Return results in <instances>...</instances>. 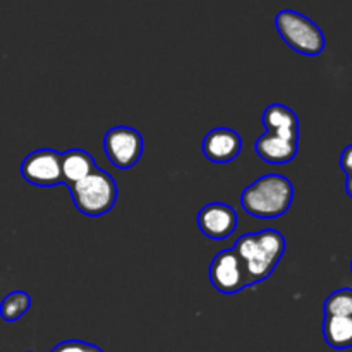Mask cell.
Here are the masks:
<instances>
[{
	"mask_svg": "<svg viewBox=\"0 0 352 352\" xmlns=\"http://www.w3.org/2000/svg\"><path fill=\"white\" fill-rule=\"evenodd\" d=\"M351 274H352V260H351Z\"/></svg>",
	"mask_w": 352,
	"mask_h": 352,
	"instance_id": "obj_19",
	"label": "cell"
},
{
	"mask_svg": "<svg viewBox=\"0 0 352 352\" xmlns=\"http://www.w3.org/2000/svg\"><path fill=\"white\" fill-rule=\"evenodd\" d=\"M275 26L282 40L298 54L316 57L325 50V34L305 14L291 9L280 10L275 17Z\"/></svg>",
	"mask_w": 352,
	"mask_h": 352,
	"instance_id": "obj_4",
	"label": "cell"
},
{
	"mask_svg": "<svg viewBox=\"0 0 352 352\" xmlns=\"http://www.w3.org/2000/svg\"><path fill=\"white\" fill-rule=\"evenodd\" d=\"M294 199V186L280 174H267L248 186L241 195V206L251 217L261 220L284 215Z\"/></svg>",
	"mask_w": 352,
	"mask_h": 352,
	"instance_id": "obj_2",
	"label": "cell"
},
{
	"mask_svg": "<svg viewBox=\"0 0 352 352\" xmlns=\"http://www.w3.org/2000/svg\"><path fill=\"white\" fill-rule=\"evenodd\" d=\"M263 124L267 131L285 134H299V119L296 112L282 103H272L263 112Z\"/></svg>",
	"mask_w": 352,
	"mask_h": 352,
	"instance_id": "obj_13",
	"label": "cell"
},
{
	"mask_svg": "<svg viewBox=\"0 0 352 352\" xmlns=\"http://www.w3.org/2000/svg\"><path fill=\"white\" fill-rule=\"evenodd\" d=\"M24 181L40 188L64 184L62 177V153L52 148H41L28 155L21 164Z\"/></svg>",
	"mask_w": 352,
	"mask_h": 352,
	"instance_id": "obj_7",
	"label": "cell"
},
{
	"mask_svg": "<svg viewBox=\"0 0 352 352\" xmlns=\"http://www.w3.org/2000/svg\"><path fill=\"white\" fill-rule=\"evenodd\" d=\"M98 168L95 158L81 148H72L62 153V177H64V184L72 186L76 182L82 181L88 177L89 174Z\"/></svg>",
	"mask_w": 352,
	"mask_h": 352,
	"instance_id": "obj_11",
	"label": "cell"
},
{
	"mask_svg": "<svg viewBox=\"0 0 352 352\" xmlns=\"http://www.w3.org/2000/svg\"><path fill=\"white\" fill-rule=\"evenodd\" d=\"M210 280L222 294H236L251 285L246 265L234 248L220 251L213 258L210 265Z\"/></svg>",
	"mask_w": 352,
	"mask_h": 352,
	"instance_id": "obj_6",
	"label": "cell"
},
{
	"mask_svg": "<svg viewBox=\"0 0 352 352\" xmlns=\"http://www.w3.org/2000/svg\"><path fill=\"white\" fill-rule=\"evenodd\" d=\"M144 141L138 129L129 126H116L107 131L103 138V150L113 167L120 170L134 167L143 155Z\"/></svg>",
	"mask_w": 352,
	"mask_h": 352,
	"instance_id": "obj_5",
	"label": "cell"
},
{
	"mask_svg": "<svg viewBox=\"0 0 352 352\" xmlns=\"http://www.w3.org/2000/svg\"><path fill=\"white\" fill-rule=\"evenodd\" d=\"M346 192L349 195V198L352 199V177L346 179Z\"/></svg>",
	"mask_w": 352,
	"mask_h": 352,
	"instance_id": "obj_18",
	"label": "cell"
},
{
	"mask_svg": "<svg viewBox=\"0 0 352 352\" xmlns=\"http://www.w3.org/2000/svg\"><path fill=\"white\" fill-rule=\"evenodd\" d=\"M203 155L213 164H230L239 157L243 140L239 133L230 127H217L205 136L201 143Z\"/></svg>",
	"mask_w": 352,
	"mask_h": 352,
	"instance_id": "obj_10",
	"label": "cell"
},
{
	"mask_svg": "<svg viewBox=\"0 0 352 352\" xmlns=\"http://www.w3.org/2000/svg\"><path fill=\"white\" fill-rule=\"evenodd\" d=\"M325 316H352V289H339L325 299Z\"/></svg>",
	"mask_w": 352,
	"mask_h": 352,
	"instance_id": "obj_15",
	"label": "cell"
},
{
	"mask_svg": "<svg viewBox=\"0 0 352 352\" xmlns=\"http://www.w3.org/2000/svg\"><path fill=\"white\" fill-rule=\"evenodd\" d=\"M198 227L210 239H227L237 229L236 210L226 203H208L198 212Z\"/></svg>",
	"mask_w": 352,
	"mask_h": 352,
	"instance_id": "obj_8",
	"label": "cell"
},
{
	"mask_svg": "<svg viewBox=\"0 0 352 352\" xmlns=\"http://www.w3.org/2000/svg\"><path fill=\"white\" fill-rule=\"evenodd\" d=\"M31 308V298L28 292L24 291H14L3 298L2 305H0V316L6 322H16V320L23 318Z\"/></svg>",
	"mask_w": 352,
	"mask_h": 352,
	"instance_id": "obj_14",
	"label": "cell"
},
{
	"mask_svg": "<svg viewBox=\"0 0 352 352\" xmlns=\"http://www.w3.org/2000/svg\"><path fill=\"white\" fill-rule=\"evenodd\" d=\"M299 134H285L267 131L254 143V151L263 162L270 165H285L298 155Z\"/></svg>",
	"mask_w": 352,
	"mask_h": 352,
	"instance_id": "obj_9",
	"label": "cell"
},
{
	"mask_svg": "<svg viewBox=\"0 0 352 352\" xmlns=\"http://www.w3.org/2000/svg\"><path fill=\"white\" fill-rule=\"evenodd\" d=\"M52 352H103L98 346L89 342H82V340H64V342L57 344L52 349Z\"/></svg>",
	"mask_w": 352,
	"mask_h": 352,
	"instance_id": "obj_16",
	"label": "cell"
},
{
	"mask_svg": "<svg viewBox=\"0 0 352 352\" xmlns=\"http://www.w3.org/2000/svg\"><path fill=\"white\" fill-rule=\"evenodd\" d=\"M323 337L337 351L352 347V316H325Z\"/></svg>",
	"mask_w": 352,
	"mask_h": 352,
	"instance_id": "obj_12",
	"label": "cell"
},
{
	"mask_svg": "<svg viewBox=\"0 0 352 352\" xmlns=\"http://www.w3.org/2000/svg\"><path fill=\"white\" fill-rule=\"evenodd\" d=\"M76 210L86 217H102L113 208L117 201V184L107 170L96 168L82 181L69 186Z\"/></svg>",
	"mask_w": 352,
	"mask_h": 352,
	"instance_id": "obj_3",
	"label": "cell"
},
{
	"mask_svg": "<svg viewBox=\"0 0 352 352\" xmlns=\"http://www.w3.org/2000/svg\"><path fill=\"white\" fill-rule=\"evenodd\" d=\"M285 237L275 229L244 234L234 244V250L243 258L251 285L263 282L274 274L285 253Z\"/></svg>",
	"mask_w": 352,
	"mask_h": 352,
	"instance_id": "obj_1",
	"label": "cell"
},
{
	"mask_svg": "<svg viewBox=\"0 0 352 352\" xmlns=\"http://www.w3.org/2000/svg\"><path fill=\"white\" fill-rule=\"evenodd\" d=\"M340 168L347 177H352V144L344 148L342 155H340Z\"/></svg>",
	"mask_w": 352,
	"mask_h": 352,
	"instance_id": "obj_17",
	"label": "cell"
}]
</instances>
